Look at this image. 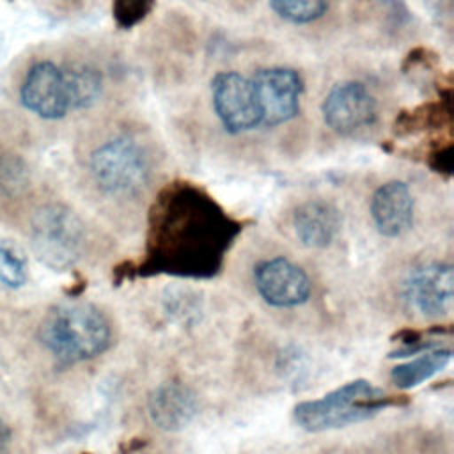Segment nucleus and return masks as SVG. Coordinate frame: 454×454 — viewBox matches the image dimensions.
I'll list each match as a JSON object with an SVG mask.
<instances>
[{"label":"nucleus","instance_id":"obj_7","mask_svg":"<svg viewBox=\"0 0 454 454\" xmlns=\"http://www.w3.org/2000/svg\"><path fill=\"white\" fill-rule=\"evenodd\" d=\"M403 298L422 317L449 316L454 305V270L449 262L415 266L403 282Z\"/></svg>","mask_w":454,"mask_h":454},{"label":"nucleus","instance_id":"obj_14","mask_svg":"<svg viewBox=\"0 0 454 454\" xmlns=\"http://www.w3.org/2000/svg\"><path fill=\"white\" fill-rule=\"evenodd\" d=\"M293 229L303 247L325 248L340 231V213L326 200H307L294 209Z\"/></svg>","mask_w":454,"mask_h":454},{"label":"nucleus","instance_id":"obj_3","mask_svg":"<svg viewBox=\"0 0 454 454\" xmlns=\"http://www.w3.org/2000/svg\"><path fill=\"white\" fill-rule=\"evenodd\" d=\"M395 399L367 380H353L319 399L294 406V422L309 433H323L364 422L378 415Z\"/></svg>","mask_w":454,"mask_h":454},{"label":"nucleus","instance_id":"obj_15","mask_svg":"<svg viewBox=\"0 0 454 454\" xmlns=\"http://www.w3.org/2000/svg\"><path fill=\"white\" fill-rule=\"evenodd\" d=\"M452 360V351L449 348L433 346L422 353H419L417 358H411L404 364H397L390 371L392 381L403 388H415L420 383L431 380L434 374L442 372Z\"/></svg>","mask_w":454,"mask_h":454},{"label":"nucleus","instance_id":"obj_8","mask_svg":"<svg viewBox=\"0 0 454 454\" xmlns=\"http://www.w3.org/2000/svg\"><path fill=\"white\" fill-rule=\"evenodd\" d=\"M261 110V124L278 126L300 112L301 76L291 67H262L250 76Z\"/></svg>","mask_w":454,"mask_h":454},{"label":"nucleus","instance_id":"obj_9","mask_svg":"<svg viewBox=\"0 0 454 454\" xmlns=\"http://www.w3.org/2000/svg\"><path fill=\"white\" fill-rule=\"evenodd\" d=\"M321 114L332 131L351 135L376 121V99L364 83L342 82L328 90Z\"/></svg>","mask_w":454,"mask_h":454},{"label":"nucleus","instance_id":"obj_12","mask_svg":"<svg viewBox=\"0 0 454 454\" xmlns=\"http://www.w3.org/2000/svg\"><path fill=\"white\" fill-rule=\"evenodd\" d=\"M151 422L168 433L183 431L199 413L197 394L179 380L160 383L147 397Z\"/></svg>","mask_w":454,"mask_h":454},{"label":"nucleus","instance_id":"obj_19","mask_svg":"<svg viewBox=\"0 0 454 454\" xmlns=\"http://www.w3.org/2000/svg\"><path fill=\"white\" fill-rule=\"evenodd\" d=\"M27 280L25 261L20 259L14 252L0 245V282L7 287L18 289Z\"/></svg>","mask_w":454,"mask_h":454},{"label":"nucleus","instance_id":"obj_13","mask_svg":"<svg viewBox=\"0 0 454 454\" xmlns=\"http://www.w3.org/2000/svg\"><path fill=\"white\" fill-rule=\"evenodd\" d=\"M415 202L406 183L388 181L371 199V218L376 231L385 238H399L413 223Z\"/></svg>","mask_w":454,"mask_h":454},{"label":"nucleus","instance_id":"obj_10","mask_svg":"<svg viewBox=\"0 0 454 454\" xmlns=\"http://www.w3.org/2000/svg\"><path fill=\"white\" fill-rule=\"evenodd\" d=\"M254 284L261 298L278 309L305 303L310 296L309 275L286 257H271L255 264Z\"/></svg>","mask_w":454,"mask_h":454},{"label":"nucleus","instance_id":"obj_21","mask_svg":"<svg viewBox=\"0 0 454 454\" xmlns=\"http://www.w3.org/2000/svg\"><path fill=\"white\" fill-rule=\"evenodd\" d=\"M11 440V429L9 426L0 419V454H5Z\"/></svg>","mask_w":454,"mask_h":454},{"label":"nucleus","instance_id":"obj_16","mask_svg":"<svg viewBox=\"0 0 454 454\" xmlns=\"http://www.w3.org/2000/svg\"><path fill=\"white\" fill-rule=\"evenodd\" d=\"M62 69L71 110L90 108L99 99L103 90L101 73L87 64H71Z\"/></svg>","mask_w":454,"mask_h":454},{"label":"nucleus","instance_id":"obj_4","mask_svg":"<svg viewBox=\"0 0 454 454\" xmlns=\"http://www.w3.org/2000/svg\"><path fill=\"white\" fill-rule=\"evenodd\" d=\"M30 247L35 257L55 271L78 262L85 248L82 220L62 204L39 207L30 222Z\"/></svg>","mask_w":454,"mask_h":454},{"label":"nucleus","instance_id":"obj_1","mask_svg":"<svg viewBox=\"0 0 454 454\" xmlns=\"http://www.w3.org/2000/svg\"><path fill=\"white\" fill-rule=\"evenodd\" d=\"M153 216L151 257L177 275L213 273L236 232L225 215L190 186L168 192Z\"/></svg>","mask_w":454,"mask_h":454},{"label":"nucleus","instance_id":"obj_2","mask_svg":"<svg viewBox=\"0 0 454 454\" xmlns=\"http://www.w3.org/2000/svg\"><path fill=\"white\" fill-rule=\"evenodd\" d=\"M39 339L60 364L71 365L101 355L110 346L112 332L98 307L76 301L50 309L39 326Z\"/></svg>","mask_w":454,"mask_h":454},{"label":"nucleus","instance_id":"obj_5","mask_svg":"<svg viewBox=\"0 0 454 454\" xmlns=\"http://www.w3.org/2000/svg\"><path fill=\"white\" fill-rule=\"evenodd\" d=\"M90 174L99 190L115 197L140 193L151 176L149 158L129 137H115L90 154Z\"/></svg>","mask_w":454,"mask_h":454},{"label":"nucleus","instance_id":"obj_6","mask_svg":"<svg viewBox=\"0 0 454 454\" xmlns=\"http://www.w3.org/2000/svg\"><path fill=\"white\" fill-rule=\"evenodd\" d=\"M211 105L225 128L238 135L261 126V110L254 83L236 71H223L211 80Z\"/></svg>","mask_w":454,"mask_h":454},{"label":"nucleus","instance_id":"obj_17","mask_svg":"<svg viewBox=\"0 0 454 454\" xmlns=\"http://www.w3.org/2000/svg\"><path fill=\"white\" fill-rule=\"evenodd\" d=\"M273 12L294 25H305L319 20L326 12V0H270Z\"/></svg>","mask_w":454,"mask_h":454},{"label":"nucleus","instance_id":"obj_11","mask_svg":"<svg viewBox=\"0 0 454 454\" xmlns=\"http://www.w3.org/2000/svg\"><path fill=\"white\" fill-rule=\"evenodd\" d=\"M20 98L23 106L41 119L55 121L71 112L64 69L50 60L35 62L28 69Z\"/></svg>","mask_w":454,"mask_h":454},{"label":"nucleus","instance_id":"obj_20","mask_svg":"<svg viewBox=\"0 0 454 454\" xmlns=\"http://www.w3.org/2000/svg\"><path fill=\"white\" fill-rule=\"evenodd\" d=\"M149 2L151 0H117L115 2V16L124 25H131L145 14Z\"/></svg>","mask_w":454,"mask_h":454},{"label":"nucleus","instance_id":"obj_18","mask_svg":"<svg viewBox=\"0 0 454 454\" xmlns=\"http://www.w3.org/2000/svg\"><path fill=\"white\" fill-rule=\"evenodd\" d=\"M28 186V168L14 154L0 156V193L16 197Z\"/></svg>","mask_w":454,"mask_h":454}]
</instances>
